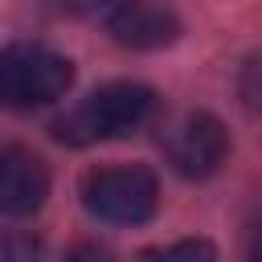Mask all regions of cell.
<instances>
[{
	"label": "cell",
	"instance_id": "obj_1",
	"mask_svg": "<svg viewBox=\"0 0 262 262\" xmlns=\"http://www.w3.org/2000/svg\"><path fill=\"white\" fill-rule=\"evenodd\" d=\"M156 111V90L143 82H106L98 90H90L78 106H70L57 123L53 135L70 147H90L102 139H119L131 135L135 127H143Z\"/></svg>",
	"mask_w": 262,
	"mask_h": 262
},
{
	"label": "cell",
	"instance_id": "obj_2",
	"mask_svg": "<svg viewBox=\"0 0 262 262\" xmlns=\"http://www.w3.org/2000/svg\"><path fill=\"white\" fill-rule=\"evenodd\" d=\"M74 82V61L41 41H12L0 49V106L33 111L57 102Z\"/></svg>",
	"mask_w": 262,
	"mask_h": 262
},
{
	"label": "cell",
	"instance_id": "obj_12",
	"mask_svg": "<svg viewBox=\"0 0 262 262\" xmlns=\"http://www.w3.org/2000/svg\"><path fill=\"white\" fill-rule=\"evenodd\" d=\"M246 262H262V225L250 233V246H246Z\"/></svg>",
	"mask_w": 262,
	"mask_h": 262
},
{
	"label": "cell",
	"instance_id": "obj_6",
	"mask_svg": "<svg viewBox=\"0 0 262 262\" xmlns=\"http://www.w3.org/2000/svg\"><path fill=\"white\" fill-rule=\"evenodd\" d=\"M49 196V168L20 143H0V217H33Z\"/></svg>",
	"mask_w": 262,
	"mask_h": 262
},
{
	"label": "cell",
	"instance_id": "obj_3",
	"mask_svg": "<svg viewBox=\"0 0 262 262\" xmlns=\"http://www.w3.org/2000/svg\"><path fill=\"white\" fill-rule=\"evenodd\" d=\"M82 205L106 225H143L156 217L160 180L143 164H111L82 176Z\"/></svg>",
	"mask_w": 262,
	"mask_h": 262
},
{
	"label": "cell",
	"instance_id": "obj_4",
	"mask_svg": "<svg viewBox=\"0 0 262 262\" xmlns=\"http://www.w3.org/2000/svg\"><path fill=\"white\" fill-rule=\"evenodd\" d=\"M160 147H164V160L172 164V172H180L184 180H205L225 164L229 131L213 111H184L164 131Z\"/></svg>",
	"mask_w": 262,
	"mask_h": 262
},
{
	"label": "cell",
	"instance_id": "obj_7",
	"mask_svg": "<svg viewBox=\"0 0 262 262\" xmlns=\"http://www.w3.org/2000/svg\"><path fill=\"white\" fill-rule=\"evenodd\" d=\"M139 262H217V246L209 237H180L172 246L147 250Z\"/></svg>",
	"mask_w": 262,
	"mask_h": 262
},
{
	"label": "cell",
	"instance_id": "obj_11",
	"mask_svg": "<svg viewBox=\"0 0 262 262\" xmlns=\"http://www.w3.org/2000/svg\"><path fill=\"white\" fill-rule=\"evenodd\" d=\"M61 12H106L111 0H53Z\"/></svg>",
	"mask_w": 262,
	"mask_h": 262
},
{
	"label": "cell",
	"instance_id": "obj_5",
	"mask_svg": "<svg viewBox=\"0 0 262 262\" xmlns=\"http://www.w3.org/2000/svg\"><path fill=\"white\" fill-rule=\"evenodd\" d=\"M102 20L123 49H164L180 37V16L168 0H111Z\"/></svg>",
	"mask_w": 262,
	"mask_h": 262
},
{
	"label": "cell",
	"instance_id": "obj_8",
	"mask_svg": "<svg viewBox=\"0 0 262 262\" xmlns=\"http://www.w3.org/2000/svg\"><path fill=\"white\" fill-rule=\"evenodd\" d=\"M237 98H242V106L262 115V49L242 61V70H237Z\"/></svg>",
	"mask_w": 262,
	"mask_h": 262
},
{
	"label": "cell",
	"instance_id": "obj_10",
	"mask_svg": "<svg viewBox=\"0 0 262 262\" xmlns=\"http://www.w3.org/2000/svg\"><path fill=\"white\" fill-rule=\"evenodd\" d=\"M66 262H115V254H111L106 246H98V242H78V246L66 254Z\"/></svg>",
	"mask_w": 262,
	"mask_h": 262
},
{
	"label": "cell",
	"instance_id": "obj_9",
	"mask_svg": "<svg viewBox=\"0 0 262 262\" xmlns=\"http://www.w3.org/2000/svg\"><path fill=\"white\" fill-rule=\"evenodd\" d=\"M0 262H41V242L33 233H0Z\"/></svg>",
	"mask_w": 262,
	"mask_h": 262
}]
</instances>
